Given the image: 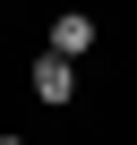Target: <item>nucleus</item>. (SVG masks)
Here are the masks:
<instances>
[{
	"mask_svg": "<svg viewBox=\"0 0 137 145\" xmlns=\"http://www.w3.org/2000/svg\"><path fill=\"white\" fill-rule=\"evenodd\" d=\"M0 145H26V137H17V128H0Z\"/></svg>",
	"mask_w": 137,
	"mask_h": 145,
	"instance_id": "7ed1b4c3",
	"label": "nucleus"
},
{
	"mask_svg": "<svg viewBox=\"0 0 137 145\" xmlns=\"http://www.w3.org/2000/svg\"><path fill=\"white\" fill-rule=\"evenodd\" d=\"M94 43H103L94 9H51V34H43V51H60V60H86Z\"/></svg>",
	"mask_w": 137,
	"mask_h": 145,
	"instance_id": "f257e3e1",
	"label": "nucleus"
},
{
	"mask_svg": "<svg viewBox=\"0 0 137 145\" xmlns=\"http://www.w3.org/2000/svg\"><path fill=\"white\" fill-rule=\"evenodd\" d=\"M26 86H34V103H51V111H60V103H77V60H60V51H43Z\"/></svg>",
	"mask_w": 137,
	"mask_h": 145,
	"instance_id": "f03ea898",
	"label": "nucleus"
}]
</instances>
